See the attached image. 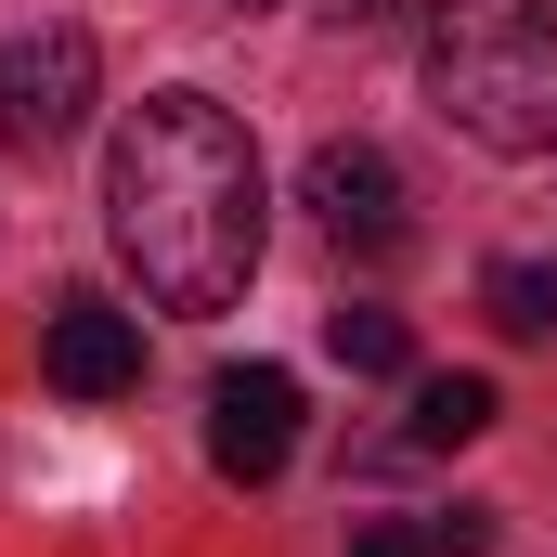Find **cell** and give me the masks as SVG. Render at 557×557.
Instances as JSON below:
<instances>
[{
	"mask_svg": "<svg viewBox=\"0 0 557 557\" xmlns=\"http://www.w3.org/2000/svg\"><path fill=\"white\" fill-rule=\"evenodd\" d=\"M104 221L156 311H234L260 273V221H273L247 117L208 91H143L104 143Z\"/></svg>",
	"mask_w": 557,
	"mask_h": 557,
	"instance_id": "1",
	"label": "cell"
},
{
	"mask_svg": "<svg viewBox=\"0 0 557 557\" xmlns=\"http://www.w3.org/2000/svg\"><path fill=\"white\" fill-rule=\"evenodd\" d=\"M91 91H104L91 26H13L0 39V156H65L91 131Z\"/></svg>",
	"mask_w": 557,
	"mask_h": 557,
	"instance_id": "3",
	"label": "cell"
},
{
	"mask_svg": "<svg viewBox=\"0 0 557 557\" xmlns=\"http://www.w3.org/2000/svg\"><path fill=\"white\" fill-rule=\"evenodd\" d=\"M311 13H324V26H389L403 0H311Z\"/></svg>",
	"mask_w": 557,
	"mask_h": 557,
	"instance_id": "11",
	"label": "cell"
},
{
	"mask_svg": "<svg viewBox=\"0 0 557 557\" xmlns=\"http://www.w3.org/2000/svg\"><path fill=\"white\" fill-rule=\"evenodd\" d=\"M298 208L350 247V260H389L403 234H416V182L389 169V143H311V169H298Z\"/></svg>",
	"mask_w": 557,
	"mask_h": 557,
	"instance_id": "4",
	"label": "cell"
},
{
	"mask_svg": "<svg viewBox=\"0 0 557 557\" xmlns=\"http://www.w3.org/2000/svg\"><path fill=\"white\" fill-rule=\"evenodd\" d=\"M350 557H454V545H441V519H363Z\"/></svg>",
	"mask_w": 557,
	"mask_h": 557,
	"instance_id": "10",
	"label": "cell"
},
{
	"mask_svg": "<svg viewBox=\"0 0 557 557\" xmlns=\"http://www.w3.org/2000/svg\"><path fill=\"white\" fill-rule=\"evenodd\" d=\"M480 428H493V376H416V441L428 454H454Z\"/></svg>",
	"mask_w": 557,
	"mask_h": 557,
	"instance_id": "9",
	"label": "cell"
},
{
	"mask_svg": "<svg viewBox=\"0 0 557 557\" xmlns=\"http://www.w3.org/2000/svg\"><path fill=\"white\" fill-rule=\"evenodd\" d=\"M324 350H337L350 376H416V337H403V311H376V298L324 311Z\"/></svg>",
	"mask_w": 557,
	"mask_h": 557,
	"instance_id": "7",
	"label": "cell"
},
{
	"mask_svg": "<svg viewBox=\"0 0 557 557\" xmlns=\"http://www.w3.org/2000/svg\"><path fill=\"white\" fill-rule=\"evenodd\" d=\"M39 376H52L65 403H117V389H143V324L117 298H65V311L39 324Z\"/></svg>",
	"mask_w": 557,
	"mask_h": 557,
	"instance_id": "6",
	"label": "cell"
},
{
	"mask_svg": "<svg viewBox=\"0 0 557 557\" xmlns=\"http://www.w3.org/2000/svg\"><path fill=\"white\" fill-rule=\"evenodd\" d=\"M480 311L506 337H557V260H493L480 273Z\"/></svg>",
	"mask_w": 557,
	"mask_h": 557,
	"instance_id": "8",
	"label": "cell"
},
{
	"mask_svg": "<svg viewBox=\"0 0 557 557\" xmlns=\"http://www.w3.org/2000/svg\"><path fill=\"white\" fill-rule=\"evenodd\" d=\"M428 104L480 156H557V0H441Z\"/></svg>",
	"mask_w": 557,
	"mask_h": 557,
	"instance_id": "2",
	"label": "cell"
},
{
	"mask_svg": "<svg viewBox=\"0 0 557 557\" xmlns=\"http://www.w3.org/2000/svg\"><path fill=\"white\" fill-rule=\"evenodd\" d=\"M285 454H298V376L285 363H221L208 376V467L221 480H285Z\"/></svg>",
	"mask_w": 557,
	"mask_h": 557,
	"instance_id": "5",
	"label": "cell"
}]
</instances>
